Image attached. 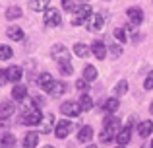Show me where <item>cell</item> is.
I'll return each instance as SVG.
<instances>
[{
  "instance_id": "cell-30",
  "label": "cell",
  "mask_w": 153,
  "mask_h": 148,
  "mask_svg": "<svg viewBox=\"0 0 153 148\" xmlns=\"http://www.w3.org/2000/svg\"><path fill=\"white\" fill-rule=\"evenodd\" d=\"M12 57H14V49H12L10 45L0 43V61H10Z\"/></svg>"
},
{
  "instance_id": "cell-7",
  "label": "cell",
  "mask_w": 153,
  "mask_h": 148,
  "mask_svg": "<svg viewBox=\"0 0 153 148\" xmlns=\"http://www.w3.org/2000/svg\"><path fill=\"white\" fill-rule=\"evenodd\" d=\"M103 23H105V16L103 14H91V18L85 22V27L87 31H101L103 29Z\"/></svg>"
},
{
  "instance_id": "cell-35",
  "label": "cell",
  "mask_w": 153,
  "mask_h": 148,
  "mask_svg": "<svg viewBox=\"0 0 153 148\" xmlns=\"http://www.w3.org/2000/svg\"><path fill=\"white\" fill-rule=\"evenodd\" d=\"M60 4H62L64 12H76V8H78L74 0H60Z\"/></svg>"
},
{
  "instance_id": "cell-32",
  "label": "cell",
  "mask_w": 153,
  "mask_h": 148,
  "mask_svg": "<svg viewBox=\"0 0 153 148\" xmlns=\"http://www.w3.org/2000/svg\"><path fill=\"white\" fill-rule=\"evenodd\" d=\"M112 35H114V39L120 43V45H124V43L128 41V33H126V29H124V27H116V29L112 31Z\"/></svg>"
},
{
  "instance_id": "cell-28",
  "label": "cell",
  "mask_w": 153,
  "mask_h": 148,
  "mask_svg": "<svg viewBox=\"0 0 153 148\" xmlns=\"http://www.w3.org/2000/svg\"><path fill=\"white\" fill-rule=\"evenodd\" d=\"M78 103H79V107H82V111H91L93 109V99H91L89 94H82L79 99H78Z\"/></svg>"
},
{
  "instance_id": "cell-1",
  "label": "cell",
  "mask_w": 153,
  "mask_h": 148,
  "mask_svg": "<svg viewBox=\"0 0 153 148\" xmlns=\"http://www.w3.org/2000/svg\"><path fill=\"white\" fill-rule=\"evenodd\" d=\"M43 117H45L43 111L39 109V107H35L33 101H31V105H25V109H23L22 125H25V127H37V125H41Z\"/></svg>"
},
{
  "instance_id": "cell-10",
  "label": "cell",
  "mask_w": 153,
  "mask_h": 148,
  "mask_svg": "<svg viewBox=\"0 0 153 148\" xmlns=\"http://www.w3.org/2000/svg\"><path fill=\"white\" fill-rule=\"evenodd\" d=\"M116 142H118V146H128L130 144V140H132V127H122V129L116 133V138H114Z\"/></svg>"
},
{
  "instance_id": "cell-40",
  "label": "cell",
  "mask_w": 153,
  "mask_h": 148,
  "mask_svg": "<svg viewBox=\"0 0 153 148\" xmlns=\"http://www.w3.org/2000/svg\"><path fill=\"white\" fill-rule=\"evenodd\" d=\"M85 148H97V146H95V144H87Z\"/></svg>"
},
{
  "instance_id": "cell-4",
  "label": "cell",
  "mask_w": 153,
  "mask_h": 148,
  "mask_svg": "<svg viewBox=\"0 0 153 148\" xmlns=\"http://www.w3.org/2000/svg\"><path fill=\"white\" fill-rule=\"evenodd\" d=\"M43 23H45L47 27L62 26V14H60V10H56V8H49V10L45 12V16H43Z\"/></svg>"
},
{
  "instance_id": "cell-15",
  "label": "cell",
  "mask_w": 153,
  "mask_h": 148,
  "mask_svg": "<svg viewBox=\"0 0 153 148\" xmlns=\"http://www.w3.org/2000/svg\"><path fill=\"white\" fill-rule=\"evenodd\" d=\"M37 146H39V133H35V131H27L25 137H23L22 148H37Z\"/></svg>"
},
{
  "instance_id": "cell-38",
  "label": "cell",
  "mask_w": 153,
  "mask_h": 148,
  "mask_svg": "<svg viewBox=\"0 0 153 148\" xmlns=\"http://www.w3.org/2000/svg\"><path fill=\"white\" fill-rule=\"evenodd\" d=\"M8 82V76H6V70H0V88Z\"/></svg>"
},
{
  "instance_id": "cell-12",
  "label": "cell",
  "mask_w": 153,
  "mask_h": 148,
  "mask_svg": "<svg viewBox=\"0 0 153 148\" xmlns=\"http://www.w3.org/2000/svg\"><path fill=\"white\" fill-rule=\"evenodd\" d=\"M6 76H8V82L12 84H19V80L23 78V68L18 65L10 66V68H6Z\"/></svg>"
},
{
  "instance_id": "cell-3",
  "label": "cell",
  "mask_w": 153,
  "mask_h": 148,
  "mask_svg": "<svg viewBox=\"0 0 153 148\" xmlns=\"http://www.w3.org/2000/svg\"><path fill=\"white\" fill-rule=\"evenodd\" d=\"M72 131H74V123H72L70 119H60L54 125V137L60 138V140H64V138H68V134H70Z\"/></svg>"
},
{
  "instance_id": "cell-27",
  "label": "cell",
  "mask_w": 153,
  "mask_h": 148,
  "mask_svg": "<svg viewBox=\"0 0 153 148\" xmlns=\"http://www.w3.org/2000/svg\"><path fill=\"white\" fill-rule=\"evenodd\" d=\"M16 146V137L12 133L0 134V148H14Z\"/></svg>"
},
{
  "instance_id": "cell-11",
  "label": "cell",
  "mask_w": 153,
  "mask_h": 148,
  "mask_svg": "<svg viewBox=\"0 0 153 148\" xmlns=\"http://www.w3.org/2000/svg\"><path fill=\"white\" fill-rule=\"evenodd\" d=\"M54 115L52 113H47L45 117H43L41 125H39V131H41L43 134H49V133H54Z\"/></svg>"
},
{
  "instance_id": "cell-43",
  "label": "cell",
  "mask_w": 153,
  "mask_h": 148,
  "mask_svg": "<svg viewBox=\"0 0 153 148\" xmlns=\"http://www.w3.org/2000/svg\"><path fill=\"white\" fill-rule=\"evenodd\" d=\"M149 148H153V138H151V144H149Z\"/></svg>"
},
{
  "instance_id": "cell-42",
  "label": "cell",
  "mask_w": 153,
  "mask_h": 148,
  "mask_svg": "<svg viewBox=\"0 0 153 148\" xmlns=\"http://www.w3.org/2000/svg\"><path fill=\"white\" fill-rule=\"evenodd\" d=\"M43 148H54V146H52V144H47V146H43Z\"/></svg>"
},
{
  "instance_id": "cell-14",
  "label": "cell",
  "mask_w": 153,
  "mask_h": 148,
  "mask_svg": "<svg viewBox=\"0 0 153 148\" xmlns=\"http://www.w3.org/2000/svg\"><path fill=\"white\" fill-rule=\"evenodd\" d=\"M138 134L142 138L151 137V134H153V121H151V119H146V121L138 123Z\"/></svg>"
},
{
  "instance_id": "cell-2",
  "label": "cell",
  "mask_w": 153,
  "mask_h": 148,
  "mask_svg": "<svg viewBox=\"0 0 153 148\" xmlns=\"http://www.w3.org/2000/svg\"><path fill=\"white\" fill-rule=\"evenodd\" d=\"M91 14H93V8L89 4H79L76 8V16L72 18V26H82L83 22H87L91 18Z\"/></svg>"
},
{
  "instance_id": "cell-21",
  "label": "cell",
  "mask_w": 153,
  "mask_h": 148,
  "mask_svg": "<svg viewBox=\"0 0 153 148\" xmlns=\"http://www.w3.org/2000/svg\"><path fill=\"white\" fill-rule=\"evenodd\" d=\"M29 8L33 12H47L51 8V0H29Z\"/></svg>"
},
{
  "instance_id": "cell-22",
  "label": "cell",
  "mask_w": 153,
  "mask_h": 148,
  "mask_svg": "<svg viewBox=\"0 0 153 148\" xmlns=\"http://www.w3.org/2000/svg\"><path fill=\"white\" fill-rule=\"evenodd\" d=\"M118 107H120V101H118V98H107V99L103 101V109L107 111L108 115H112L116 109H118Z\"/></svg>"
},
{
  "instance_id": "cell-37",
  "label": "cell",
  "mask_w": 153,
  "mask_h": 148,
  "mask_svg": "<svg viewBox=\"0 0 153 148\" xmlns=\"http://www.w3.org/2000/svg\"><path fill=\"white\" fill-rule=\"evenodd\" d=\"M143 90H153V70L146 76V80H143Z\"/></svg>"
},
{
  "instance_id": "cell-26",
  "label": "cell",
  "mask_w": 153,
  "mask_h": 148,
  "mask_svg": "<svg viewBox=\"0 0 153 148\" xmlns=\"http://www.w3.org/2000/svg\"><path fill=\"white\" fill-rule=\"evenodd\" d=\"M4 16H6V20H10V22H12V20H19L23 16V10L19 6H8Z\"/></svg>"
},
{
  "instance_id": "cell-44",
  "label": "cell",
  "mask_w": 153,
  "mask_h": 148,
  "mask_svg": "<svg viewBox=\"0 0 153 148\" xmlns=\"http://www.w3.org/2000/svg\"><path fill=\"white\" fill-rule=\"evenodd\" d=\"M116 148H126V146H116Z\"/></svg>"
},
{
  "instance_id": "cell-18",
  "label": "cell",
  "mask_w": 153,
  "mask_h": 148,
  "mask_svg": "<svg viewBox=\"0 0 153 148\" xmlns=\"http://www.w3.org/2000/svg\"><path fill=\"white\" fill-rule=\"evenodd\" d=\"M16 113V105L12 101H0V119H8Z\"/></svg>"
},
{
  "instance_id": "cell-45",
  "label": "cell",
  "mask_w": 153,
  "mask_h": 148,
  "mask_svg": "<svg viewBox=\"0 0 153 148\" xmlns=\"http://www.w3.org/2000/svg\"><path fill=\"white\" fill-rule=\"evenodd\" d=\"M142 148H146V146H142Z\"/></svg>"
},
{
  "instance_id": "cell-17",
  "label": "cell",
  "mask_w": 153,
  "mask_h": 148,
  "mask_svg": "<svg viewBox=\"0 0 153 148\" xmlns=\"http://www.w3.org/2000/svg\"><path fill=\"white\" fill-rule=\"evenodd\" d=\"M51 57L54 59V61H58V62L64 61V59H70V57H68V49L64 45H54V47H52V49H51Z\"/></svg>"
},
{
  "instance_id": "cell-25",
  "label": "cell",
  "mask_w": 153,
  "mask_h": 148,
  "mask_svg": "<svg viewBox=\"0 0 153 148\" xmlns=\"http://www.w3.org/2000/svg\"><path fill=\"white\" fill-rule=\"evenodd\" d=\"M58 72L62 76H72V74H74V66H72L70 59H64V61L58 62Z\"/></svg>"
},
{
  "instance_id": "cell-20",
  "label": "cell",
  "mask_w": 153,
  "mask_h": 148,
  "mask_svg": "<svg viewBox=\"0 0 153 148\" xmlns=\"http://www.w3.org/2000/svg\"><path fill=\"white\" fill-rule=\"evenodd\" d=\"M97 76H99V70L95 68L93 65H85L83 66V72H82V78H85L87 82H95V80H97Z\"/></svg>"
},
{
  "instance_id": "cell-23",
  "label": "cell",
  "mask_w": 153,
  "mask_h": 148,
  "mask_svg": "<svg viewBox=\"0 0 153 148\" xmlns=\"http://www.w3.org/2000/svg\"><path fill=\"white\" fill-rule=\"evenodd\" d=\"M74 53L78 55L79 59H85V57H89V53H91V45H87V43H76L74 45Z\"/></svg>"
},
{
  "instance_id": "cell-34",
  "label": "cell",
  "mask_w": 153,
  "mask_h": 148,
  "mask_svg": "<svg viewBox=\"0 0 153 148\" xmlns=\"http://www.w3.org/2000/svg\"><path fill=\"white\" fill-rule=\"evenodd\" d=\"M76 90L82 92V94H85V92L89 90V82H87L85 78H78L76 80Z\"/></svg>"
},
{
  "instance_id": "cell-19",
  "label": "cell",
  "mask_w": 153,
  "mask_h": 148,
  "mask_svg": "<svg viewBox=\"0 0 153 148\" xmlns=\"http://www.w3.org/2000/svg\"><path fill=\"white\" fill-rule=\"evenodd\" d=\"M12 98H14L16 101H23V99L27 98V88L23 86V84H14V88H12Z\"/></svg>"
},
{
  "instance_id": "cell-5",
  "label": "cell",
  "mask_w": 153,
  "mask_h": 148,
  "mask_svg": "<svg viewBox=\"0 0 153 148\" xmlns=\"http://www.w3.org/2000/svg\"><path fill=\"white\" fill-rule=\"evenodd\" d=\"M60 111H62V115H66V117H70V119L82 115V107H79V103L74 101V99H66V101H62Z\"/></svg>"
},
{
  "instance_id": "cell-39",
  "label": "cell",
  "mask_w": 153,
  "mask_h": 148,
  "mask_svg": "<svg viewBox=\"0 0 153 148\" xmlns=\"http://www.w3.org/2000/svg\"><path fill=\"white\" fill-rule=\"evenodd\" d=\"M10 123H8V119H0V127H8Z\"/></svg>"
},
{
  "instance_id": "cell-24",
  "label": "cell",
  "mask_w": 153,
  "mask_h": 148,
  "mask_svg": "<svg viewBox=\"0 0 153 148\" xmlns=\"http://www.w3.org/2000/svg\"><path fill=\"white\" fill-rule=\"evenodd\" d=\"M120 127V121L114 117V115H107V117L103 119V129H107V131H112L114 133L116 129Z\"/></svg>"
},
{
  "instance_id": "cell-13",
  "label": "cell",
  "mask_w": 153,
  "mask_h": 148,
  "mask_svg": "<svg viewBox=\"0 0 153 148\" xmlns=\"http://www.w3.org/2000/svg\"><path fill=\"white\" fill-rule=\"evenodd\" d=\"M91 53L97 61H105L107 59V45L103 41H93L91 43Z\"/></svg>"
},
{
  "instance_id": "cell-41",
  "label": "cell",
  "mask_w": 153,
  "mask_h": 148,
  "mask_svg": "<svg viewBox=\"0 0 153 148\" xmlns=\"http://www.w3.org/2000/svg\"><path fill=\"white\" fill-rule=\"evenodd\" d=\"M149 113L153 115V103H151V107H149Z\"/></svg>"
},
{
  "instance_id": "cell-9",
  "label": "cell",
  "mask_w": 153,
  "mask_h": 148,
  "mask_svg": "<svg viewBox=\"0 0 153 148\" xmlns=\"http://www.w3.org/2000/svg\"><path fill=\"white\" fill-rule=\"evenodd\" d=\"M95 137V131L91 125H83L82 129L78 131V134H76V138H78V142H83V144H87V142H91Z\"/></svg>"
},
{
  "instance_id": "cell-16",
  "label": "cell",
  "mask_w": 153,
  "mask_h": 148,
  "mask_svg": "<svg viewBox=\"0 0 153 148\" xmlns=\"http://www.w3.org/2000/svg\"><path fill=\"white\" fill-rule=\"evenodd\" d=\"M6 35L12 41H23V39H25V33H23V29L19 26H10L6 29Z\"/></svg>"
},
{
  "instance_id": "cell-36",
  "label": "cell",
  "mask_w": 153,
  "mask_h": 148,
  "mask_svg": "<svg viewBox=\"0 0 153 148\" xmlns=\"http://www.w3.org/2000/svg\"><path fill=\"white\" fill-rule=\"evenodd\" d=\"M108 51L112 53V57H120V55H122V45L112 43V45H108Z\"/></svg>"
},
{
  "instance_id": "cell-31",
  "label": "cell",
  "mask_w": 153,
  "mask_h": 148,
  "mask_svg": "<svg viewBox=\"0 0 153 148\" xmlns=\"http://www.w3.org/2000/svg\"><path fill=\"white\" fill-rule=\"evenodd\" d=\"M52 80H54V78H52L49 72H41V74H39V78H37V84H39V88H41V90L45 92V88L49 86Z\"/></svg>"
},
{
  "instance_id": "cell-8",
  "label": "cell",
  "mask_w": 153,
  "mask_h": 148,
  "mask_svg": "<svg viewBox=\"0 0 153 148\" xmlns=\"http://www.w3.org/2000/svg\"><path fill=\"white\" fill-rule=\"evenodd\" d=\"M66 90H68L66 82H58V80H52L49 86L45 88V92H47V94H51L52 98H58V95L66 94Z\"/></svg>"
},
{
  "instance_id": "cell-33",
  "label": "cell",
  "mask_w": 153,
  "mask_h": 148,
  "mask_svg": "<svg viewBox=\"0 0 153 148\" xmlns=\"http://www.w3.org/2000/svg\"><path fill=\"white\" fill-rule=\"evenodd\" d=\"M116 138V134L112 133V131H107V129H103L101 133H99V140L103 142V144H108V142H112Z\"/></svg>"
},
{
  "instance_id": "cell-29",
  "label": "cell",
  "mask_w": 153,
  "mask_h": 148,
  "mask_svg": "<svg viewBox=\"0 0 153 148\" xmlns=\"http://www.w3.org/2000/svg\"><path fill=\"white\" fill-rule=\"evenodd\" d=\"M112 92H114V98L126 95V92H128V80H118V82H116V86L112 88Z\"/></svg>"
},
{
  "instance_id": "cell-6",
  "label": "cell",
  "mask_w": 153,
  "mask_h": 148,
  "mask_svg": "<svg viewBox=\"0 0 153 148\" xmlns=\"http://www.w3.org/2000/svg\"><path fill=\"white\" fill-rule=\"evenodd\" d=\"M126 16H128V20H130V26H134V27H140V23L143 22V10L140 6L128 8V10H126Z\"/></svg>"
}]
</instances>
